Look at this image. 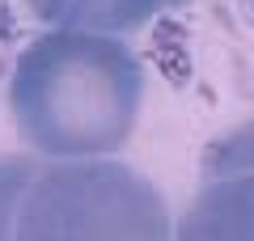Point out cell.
<instances>
[{
	"label": "cell",
	"mask_w": 254,
	"mask_h": 241,
	"mask_svg": "<svg viewBox=\"0 0 254 241\" xmlns=\"http://www.w3.org/2000/svg\"><path fill=\"white\" fill-rule=\"evenodd\" d=\"M13 207H17V152L0 157V241H13Z\"/></svg>",
	"instance_id": "5b68a950"
},
{
	"label": "cell",
	"mask_w": 254,
	"mask_h": 241,
	"mask_svg": "<svg viewBox=\"0 0 254 241\" xmlns=\"http://www.w3.org/2000/svg\"><path fill=\"white\" fill-rule=\"evenodd\" d=\"M182 241H254V119L199 152V190L174 224Z\"/></svg>",
	"instance_id": "3957f363"
},
{
	"label": "cell",
	"mask_w": 254,
	"mask_h": 241,
	"mask_svg": "<svg viewBox=\"0 0 254 241\" xmlns=\"http://www.w3.org/2000/svg\"><path fill=\"white\" fill-rule=\"evenodd\" d=\"M237 4H242V17L254 26V0H237Z\"/></svg>",
	"instance_id": "52a82bcc"
},
{
	"label": "cell",
	"mask_w": 254,
	"mask_h": 241,
	"mask_svg": "<svg viewBox=\"0 0 254 241\" xmlns=\"http://www.w3.org/2000/svg\"><path fill=\"white\" fill-rule=\"evenodd\" d=\"M165 195L119 157L17 152L13 241H165Z\"/></svg>",
	"instance_id": "7a4b0ae2"
},
{
	"label": "cell",
	"mask_w": 254,
	"mask_h": 241,
	"mask_svg": "<svg viewBox=\"0 0 254 241\" xmlns=\"http://www.w3.org/2000/svg\"><path fill=\"white\" fill-rule=\"evenodd\" d=\"M9 38H17V17H13V9L0 0V43H9Z\"/></svg>",
	"instance_id": "8992f818"
},
{
	"label": "cell",
	"mask_w": 254,
	"mask_h": 241,
	"mask_svg": "<svg viewBox=\"0 0 254 241\" xmlns=\"http://www.w3.org/2000/svg\"><path fill=\"white\" fill-rule=\"evenodd\" d=\"M38 26H72L102 34H136L182 0H21Z\"/></svg>",
	"instance_id": "277c9868"
},
{
	"label": "cell",
	"mask_w": 254,
	"mask_h": 241,
	"mask_svg": "<svg viewBox=\"0 0 254 241\" xmlns=\"http://www.w3.org/2000/svg\"><path fill=\"white\" fill-rule=\"evenodd\" d=\"M21 144L47 157H115L144 110V63L123 34L43 26L4 80Z\"/></svg>",
	"instance_id": "6da1fadb"
}]
</instances>
